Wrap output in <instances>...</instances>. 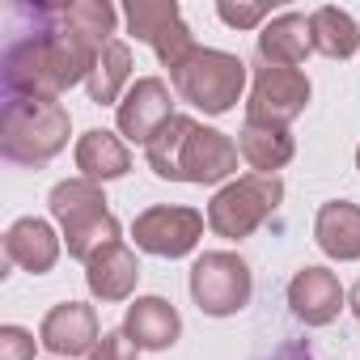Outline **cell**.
I'll return each mask as SVG.
<instances>
[{"label":"cell","instance_id":"cell-11","mask_svg":"<svg viewBox=\"0 0 360 360\" xmlns=\"http://www.w3.org/2000/svg\"><path fill=\"white\" fill-rule=\"evenodd\" d=\"M119 131L131 140V144H153V136L174 119V98H169V85L161 77H140L123 102H119Z\"/></svg>","mask_w":360,"mask_h":360},{"label":"cell","instance_id":"cell-30","mask_svg":"<svg viewBox=\"0 0 360 360\" xmlns=\"http://www.w3.org/2000/svg\"><path fill=\"white\" fill-rule=\"evenodd\" d=\"M356 169H360V148H356Z\"/></svg>","mask_w":360,"mask_h":360},{"label":"cell","instance_id":"cell-28","mask_svg":"<svg viewBox=\"0 0 360 360\" xmlns=\"http://www.w3.org/2000/svg\"><path fill=\"white\" fill-rule=\"evenodd\" d=\"M280 360H309V352H301V347H288V352H280Z\"/></svg>","mask_w":360,"mask_h":360},{"label":"cell","instance_id":"cell-10","mask_svg":"<svg viewBox=\"0 0 360 360\" xmlns=\"http://www.w3.org/2000/svg\"><path fill=\"white\" fill-rule=\"evenodd\" d=\"M238 153L242 148L225 131L195 123L187 144H183V157H178V183H195V187L225 183V178L238 169Z\"/></svg>","mask_w":360,"mask_h":360},{"label":"cell","instance_id":"cell-20","mask_svg":"<svg viewBox=\"0 0 360 360\" xmlns=\"http://www.w3.org/2000/svg\"><path fill=\"white\" fill-rule=\"evenodd\" d=\"M238 148H242V157L255 165V174H276V169H284V165L292 161V153H297L288 127H263V123H242Z\"/></svg>","mask_w":360,"mask_h":360},{"label":"cell","instance_id":"cell-21","mask_svg":"<svg viewBox=\"0 0 360 360\" xmlns=\"http://www.w3.org/2000/svg\"><path fill=\"white\" fill-rule=\"evenodd\" d=\"M309 39H314V51L326 60H352L360 51V26L352 22V13L335 5H322L318 13H309Z\"/></svg>","mask_w":360,"mask_h":360},{"label":"cell","instance_id":"cell-29","mask_svg":"<svg viewBox=\"0 0 360 360\" xmlns=\"http://www.w3.org/2000/svg\"><path fill=\"white\" fill-rule=\"evenodd\" d=\"M347 301H352V314H356V322H360V280H356V288H352Z\"/></svg>","mask_w":360,"mask_h":360},{"label":"cell","instance_id":"cell-19","mask_svg":"<svg viewBox=\"0 0 360 360\" xmlns=\"http://www.w3.org/2000/svg\"><path fill=\"white\" fill-rule=\"evenodd\" d=\"M77 169H81V178H89V183L102 187V183L123 178L131 169V153H127V144L115 131L94 127V131H85L77 140Z\"/></svg>","mask_w":360,"mask_h":360},{"label":"cell","instance_id":"cell-15","mask_svg":"<svg viewBox=\"0 0 360 360\" xmlns=\"http://www.w3.org/2000/svg\"><path fill=\"white\" fill-rule=\"evenodd\" d=\"M5 259H9L13 267L30 271V276H43V271H51L56 259H60V238H56V229H51L47 221L22 217V221H13L9 233H5Z\"/></svg>","mask_w":360,"mask_h":360},{"label":"cell","instance_id":"cell-17","mask_svg":"<svg viewBox=\"0 0 360 360\" xmlns=\"http://www.w3.org/2000/svg\"><path fill=\"white\" fill-rule=\"evenodd\" d=\"M309 51H314L309 18H301V13H280L259 34V60L271 68H297V64H305Z\"/></svg>","mask_w":360,"mask_h":360},{"label":"cell","instance_id":"cell-1","mask_svg":"<svg viewBox=\"0 0 360 360\" xmlns=\"http://www.w3.org/2000/svg\"><path fill=\"white\" fill-rule=\"evenodd\" d=\"M34 30H13L5 47V98H60L77 81H89L98 43L72 34L60 22V5H26Z\"/></svg>","mask_w":360,"mask_h":360},{"label":"cell","instance_id":"cell-8","mask_svg":"<svg viewBox=\"0 0 360 360\" xmlns=\"http://www.w3.org/2000/svg\"><path fill=\"white\" fill-rule=\"evenodd\" d=\"M305 102H309V77L301 68L263 64L255 72V89H250V102H246V123L288 127L292 119H301Z\"/></svg>","mask_w":360,"mask_h":360},{"label":"cell","instance_id":"cell-4","mask_svg":"<svg viewBox=\"0 0 360 360\" xmlns=\"http://www.w3.org/2000/svg\"><path fill=\"white\" fill-rule=\"evenodd\" d=\"M174 89L183 102H191L204 115H225L238 106L242 89H246V64L229 51L217 47H195L183 64L169 72Z\"/></svg>","mask_w":360,"mask_h":360},{"label":"cell","instance_id":"cell-23","mask_svg":"<svg viewBox=\"0 0 360 360\" xmlns=\"http://www.w3.org/2000/svg\"><path fill=\"white\" fill-rule=\"evenodd\" d=\"M191 127H195L191 115H174V119L153 136V144H148L144 153H148V165H153L157 178H169V183H178V157H183V144H187Z\"/></svg>","mask_w":360,"mask_h":360},{"label":"cell","instance_id":"cell-24","mask_svg":"<svg viewBox=\"0 0 360 360\" xmlns=\"http://www.w3.org/2000/svg\"><path fill=\"white\" fill-rule=\"evenodd\" d=\"M60 22L98 47H106L115 34V9L106 0H72V5H60Z\"/></svg>","mask_w":360,"mask_h":360},{"label":"cell","instance_id":"cell-14","mask_svg":"<svg viewBox=\"0 0 360 360\" xmlns=\"http://www.w3.org/2000/svg\"><path fill=\"white\" fill-rule=\"evenodd\" d=\"M123 335L144 352H165L183 335V318L165 297H136V305H127Z\"/></svg>","mask_w":360,"mask_h":360},{"label":"cell","instance_id":"cell-13","mask_svg":"<svg viewBox=\"0 0 360 360\" xmlns=\"http://www.w3.org/2000/svg\"><path fill=\"white\" fill-rule=\"evenodd\" d=\"M343 288H339V276L326 271V267H301L288 284V305L292 314L305 322V326H326L339 318L343 309Z\"/></svg>","mask_w":360,"mask_h":360},{"label":"cell","instance_id":"cell-6","mask_svg":"<svg viewBox=\"0 0 360 360\" xmlns=\"http://www.w3.org/2000/svg\"><path fill=\"white\" fill-rule=\"evenodd\" d=\"M255 292V280H250V267L242 255L233 250H208L195 259L191 267V297L195 305L208 314V318H229L238 309H246Z\"/></svg>","mask_w":360,"mask_h":360},{"label":"cell","instance_id":"cell-2","mask_svg":"<svg viewBox=\"0 0 360 360\" xmlns=\"http://www.w3.org/2000/svg\"><path fill=\"white\" fill-rule=\"evenodd\" d=\"M68 144V110L56 98H5L0 153L13 165H43Z\"/></svg>","mask_w":360,"mask_h":360},{"label":"cell","instance_id":"cell-9","mask_svg":"<svg viewBox=\"0 0 360 360\" xmlns=\"http://www.w3.org/2000/svg\"><path fill=\"white\" fill-rule=\"evenodd\" d=\"M136 246L157 259H183L204 238V217L195 208H148L131 225Z\"/></svg>","mask_w":360,"mask_h":360},{"label":"cell","instance_id":"cell-22","mask_svg":"<svg viewBox=\"0 0 360 360\" xmlns=\"http://www.w3.org/2000/svg\"><path fill=\"white\" fill-rule=\"evenodd\" d=\"M127 77H131V47H127L123 39H110V43L98 51V64H94V72H89V81H85L89 102H98V106L119 102Z\"/></svg>","mask_w":360,"mask_h":360},{"label":"cell","instance_id":"cell-16","mask_svg":"<svg viewBox=\"0 0 360 360\" xmlns=\"http://www.w3.org/2000/svg\"><path fill=\"white\" fill-rule=\"evenodd\" d=\"M136 280H140V263L136 250L123 242H110L85 263V284L98 301H127L136 292Z\"/></svg>","mask_w":360,"mask_h":360},{"label":"cell","instance_id":"cell-25","mask_svg":"<svg viewBox=\"0 0 360 360\" xmlns=\"http://www.w3.org/2000/svg\"><path fill=\"white\" fill-rule=\"evenodd\" d=\"M0 360H34V335L22 326H0Z\"/></svg>","mask_w":360,"mask_h":360},{"label":"cell","instance_id":"cell-26","mask_svg":"<svg viewBox=\"0 0 360 360\" xmlns=\"http://www.w3.org/2000/svg\"><path fill=\"white\" fill-rule=\"evenodd\" d=\"M136 343L123 335V330H106L102 339H98V347L89 352V360H136Z\"/></svg>","mask_w":360,"mask_h":360},{"label":"cell","instance_id":"cell-18","mask_svg":"<svg viewBox=\"0 0 360 360\" xmlns=\"http://www.w3.org/2000/svg\"><path fill=\"white\" fill-rule=\"evenodd\" d=\"M314 238H318L322 255H330L339 263L360 259V208L347 204V200L322 204L318 208V221H314Z\"/></svg>","mask_w":360,"mask_h":360},{"label":"cell","instance_id":"cell-5","mask_svg":"<svg viewBox=\"0 0 360 360\" xmlns=\"http://www.w3.org/2000/svg\"><path fill=\"white\" fill-rule=\"evenodd\" d=\"M284 200V183L280 174H246L238 183L221 187L208 204V229L217 238H229V242H242L250 238Z\"/></svg>","mask_w":360,"mask_h":360},{"label":"cell","instance_id":"cell-12","mask_svg":"<svg viewBox=\"0 0 360 360\" xmlns=\"http://www.w3.org/2000/svg\"><path fill=\"white\" fill-rule=\"evenodd\" d=\"M98 314H94V305H85V301H64V305H56L47 318H43V326H39V343L51 352V356H64V360H72V356H89L94 347H98Z\"/></svg>","mask_w":360,"mask_h":360},{"label":"cell","instance_id":"cell-7","mask_svg":"<svg viewBox=\"0 0 360 360\" xmlns=\"http://www.w3.org/2000/svg\"><path fill=\"white\" fill-rule=\"evenodd\" d=\"M123 18H127V30L140 43H148L169 72L195 51V34L187 30L183 18H178L174 0H131V5L123 9Z\"/></svg>","mask_w":360,"mask_h":360},{"label":"cell","instance_id":"cell-27","mask_svg":"<svg viewBox=\"0 0 360 360\" xmlns=\"http://www.w3.org/2000/svg\"><path fill=\"white\" fill-rule=\"evenodd\" d=\"M217 13H221L225 26H233V30H250V26H259L271 9H267V5H229V0H225V5H217Z\"/></svg>","mask_w":360,"mask_h":360},{"label":"cell","instance_id":"cell-3","mask_svg":"<svg viewBox=\"0 0 360 360\" xmlns=\"http://www.w3.org/2000/svg\"><path fill=\"white\" fill-rule=\"evenodd\" d=\"M47 208L64 225L68 255L81 259V263H89L98 250H106L110 242H119V221L110 217L102 187L89 183V178H64V183H56Z\"/></svg>","mask_w":360,"mask_h":360}]
</instances>
